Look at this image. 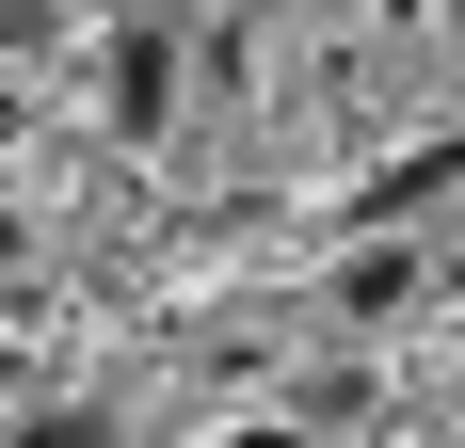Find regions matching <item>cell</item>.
<instances>
[{
	"label": "cell",
	"mask_w": 465,
	"mask_h": 448,
	"mask_svg": "<svg viewBox=\"0 0 465 448\" xmlns=\"http://www.w3.org/2000/svg\"><path fill=\"white\" fill-rule=\"evenodd\" d=\"M177 112V48L161 33H113V129H161Z\"/></svg>",
	"instance_id": "1"
},
{
	"label": "cell",
	"mask_w": 465,
	"mask_h": 448,
	"mask_svg": "<svg viewBox=\"0 0 465 448\" xmlns=\"http://www.w3.org/2000/svg\"><path fill=\"white\" fill-rule=\"evenodd\" d=\"M337 305H353V320H401V305H418V257H401V240L353 257V272H337Z\"/></svg>",
	"instance_id": "2"
},
{
	"label": "cell",
	"mask_w": 465,
	"mask_h": 448,
	"mask_svg": "<svg viewBox=\"0 0 465 448\" xmlns=\"http://www.w3.org/2000/svg\"><path fill=\"white\" fill-rule=\"evenodd\" d=\"M0 448H113V416H16Z\"/></svg>",
	"instance_id": "3"
},
{
	"label": "cell",
	"mask_w": 465,
	"mask_h": 448,
	"mask_svg": "<svg viewBox=\"0 0 465 448\" xmlns=\"http://www.w3.org/2000/svg\"><path fill=\"white\" fill-rule=\"evenodd\" d=\"M33 33H48V0H0V48H33Z\"/></svg>",
	"instance_id": "4"
},
{
	"label": "cell",
	"mask_w": 465,
	"mask_h": 448,
	"mask_svg": "<svg viewBox=\"0 0 465 448\" xmlns=\"http://www.w3.org/2000/svg\"><path fill=\"white\" fill-rule=\"evenodd\" d=\"M225 448H305V433H225Z\"/></svg>",
	"instance_id": "5"
},
{
	"label": "cell",
	"mask_w": 465,
	"mask_h": 448,
	"mask_svg": "<svg viewBox=\"0 0 465 448\" xmlns=\"http://www.w3.org/2000/svg\"><path fill=\"white\" fill-rule=\"evenodd\" d=\"M450 33H465V0H450Z\"/></svg>",
	"instance_id": "6"
}]
</instances>
